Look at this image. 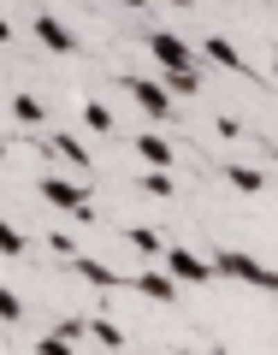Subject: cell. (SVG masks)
Returning a JSON list of instances; mask_svg holds the SVG:
<instances>
[{"label":"cell","instance_id":"6","mask_svg":"<svg viewBox=\"0 0 278 355\" xmlns=\"http://www.w3.org/2000/svg\"><path fill=\"white\" fill-rule=\"evenodd\" d=\"M36 42H42L48 53H77V36H71L53 12H36Z\"/></svg>","mask_w":278,"mask_h":355},{"label":"cell","instance_id":"15","mask_svg":"<svg viewBox=\"0 0 278 355\" xmlns=\"http://www.w3.org/2000/svg\"><path fill=\"white\" fill-rule=\"evenodd\" d=\"M125 243H130V249H142V254H166V243H160V231H154V225H130Z\"/></svg>","mask_w":278,"mask_h":355},{"label":"cell","instance_id":"4","mask_svg":"<svg viewBox=\"0 0 278 355\" xmlns=\"http://www.w3.org/2000/svg\"><path fill=\"white\" fill-rule=\"evenodd\" d=\"M148 53L160 60V71H184V65H196V53L184 48L172 30H154V36H148Z\"/></svg>","mask_w":278,"mask_h":355},{"label":"cell","instance_id":"2","mask_svg":"<svg viewBox=\"0 0 278 355\" xmlns=\"http://www.w3.org/2000/svg\"><path fill=\"white\" fill-rule=\"evenodd\" d=\"M214 272H219V279H237V284H254V291L272 284V272H266L254 254H243V249H219L214 254Z\"/></svg>","mask_w":278,"mask_h":355},{"label":"cell","instance_id":"17","mask_svg":"<svg viewBox=\"0 0 278 355\" xmlns=\"http://www.w3.org/2000/svg\"><path fill=\"white\" fill-rule=\"evenodd\" d=\"M89 338L101 343V349H125V331H119L113 320H89Z\"/></svg>","mask_w":278,"mask_h":355},{"label":"cell","instance_id":"22","mask_svg":"<svg viewBox=\"0 0 278 355\" xmlns=\"http://www.w3.org/2000/svg\"><path fill=\"white\" fill-rule=\"evenodd\" d=\"M42 237H48V249L60 254V261H71V254H77V237H65V231H42Z\"/></svg>","mask_w":278,"mask_h":355},{"label":"cell","instance_id":"19","mask_svg":"<svg viewBox=\"0 0 278 355\" xmlns=\"http://www.w3.org/2000/svg\"><path fill=\"white\" fill-rule=\"evenodd\" d=\"M0 254H6V261L24 254V231H18V225H0Z\"/></svg>","mask_w":278,"mask_h":355},{"label":"cell","instance_id":"23","mask_svg":"<svg viewBox=\"0 0 278 355\" xmlns=\"http://www.w3.org/2000/svg\"><path fill=\"white\" fill-rule=\"evenodd\" d=\"M53 331H65V338L77 343V338H89V320H60V326H53Z\"/></svg>","mask_w":278,"mask_h":355},{"label":"cell","instance_id":"27","mask_svg":"<svg viewBox=\"0 0 278 355\" xmlns=\"http://www.w3.org/2000/svg\"><path fill=\"white\" fill-rule=\"evenodd\" d=\"M125 6H148V0H125Z\"/></svg>","mask_w":278,"mask_h":355},{"label":"cell","instance_id":"12","mask_svg":"<svg viewBox=\"0 0 278 355\" xmlns=\"http://www.w3.org/2000/svg\"><path fill=\"white\" fill-rule=\"evenodd\" d=\"M225 184H231L237 196H261V190H266V178L254 172V166H225Z\"/></svg>","mask_w":278,"mask_h":355},{"label":"cell","instance_id":"26","mask_svg":"<svg viewBox=\"0 0 278 355\" xmlns=\"http://www.w3.org/2000/svg\"><path fill=\"white\" fill-rule=\"evenodd\" d=\"M202 355H231V349H202Z\"/></svg>","mask_w":278,"mask_h":355},{"label":"cell","instance_id":"11","mask_svg":"<svg viewBox=\"0 0 278 355\" xmlns=\"http://www.w3.org/2000/svg\"><path fill=\"white\" fill-rule=\"evenodd\" d=\"M137 190L166 202V196H172V166H142V172H137Z\"/></svg>","mask_w":278,"mask_h":355},{"label":"cell","instance_id":"10","mask_svg":"<svg viewBox=\"0 0 278 355\" xmlns=\"http://www.w3.org/2000/svg\"><path fill=\"white\" fill-rule=\"evenodd\" d=\"M202 53H207V60H214V65H225L231 77H243V71H249V65H243V53L231 48L225 36H207V42H202Z\"/></svg>","mask_w":278,"mask_h":355},{"label":"cell","instance_id":"29","mask_svg":"<svg viewBox=\"0 0 278 355\" xmlns=\"http://www.w3.org/2000/svg\"><path fill=\"white\" fill-rule=\"evenodd\" d=\"M272 154H278V142H272Z\"/></svg>","mask_w":278,"mask_h":355},{"label":"cell","instance_id":"28","mask_svg":"<svg viewBox=\"0 0 278 355\" xmlns=\"http://www.w3.org/2000/svg\"><path fill=\"white\" fill-rule=\"evenodd\" d=\"M272 77H278V60H272Z\"/></svg>","mask_w":278,"mask_h":355},{"label":"cell","instance_id":"16","mask_svg":"<svg viewBox=\"0 0 278 355\" xmlns=\"http://www.w3.org/2000/svg\"><path fill=\"white\" fill-rule=\"evenodd\" d=\"M12 119H18V125H42V119H48V107H42L36 95H12Z\"/></svg>","mask_w":278,"mask_h":355},{"label":"cell","instance_id":"25","mask_svg":"<svg viewBox=\"0 0 278 355\" xmlns=\"http://www.w3.org/2000/svg\"><path fill=\"white\" fill-rule=\"evenodd\" d=\"M266 291H272V296H278V272H272V284H266Z\"/></svg>","mask_w":278,"mask_h":355},{"label":"cell","instance_id":"3","mask_svg":"<svg viewBox=\"0 0 278 355\" xmlns=\"http://www.w3.org/2000/svg\"><path fill=\"white\" fill-rule=\"evenodd\" d=\"M125 89L137 95V107H142L148 119H172V113H177L172 89H166V83H154V77H125Z\"/></svg>","mask_w":278,"mask_h":355},{"label":"cell","instance_id":"8","mask_svg":"<svg viewBox=\"0 0 278 355\" xmlns=\"http://www.w3.org/2000/svg\"><path fill=\"white\" fill-rule=\"evenodd\" d=\"M130 284H137L148 302H177V272H172V266H166V272H137Z\"/></svg>","mask_w":278,"mask_h":355},{"label":"cell","instance_id":"9","mask_svg":"<svg viewBox=\"0 0 278 355\" xmlns=\"http://www.w3.org/2000/svg\"><path fill=\"white\" fill-rule=\"evenodd\" d=\"M137 154H142V166H172V160H177L172 142H166L160 130H142V137H137Z\"/></svg>","mask_w":278,"mask_h":355},{"label":"cell","instance_id":"5","mask_svg":"<svg viewBox=\"0 0 278 355\" xmlns=\"http://www.w3.org/2000/svg\"><path fill=\"white\" fill-rule=\"evenodd\" d=\"M166 266L177 272V284H214V261H202L190 249H166Z\"/></svg>","mask_w":278,"mask_h":355},{"label":"cell","instance_id":"1","mask_svg":"<svg viewBox=\"0 0 278 355\" xmlns=\"http://www.w3.org/2000/svg\"><path fill=\"white\" fill-rule=\"evenodd\" d=\"M42 202L48 207H60V214H71V219H83V225H95V202H89L83 190H77L71 178H60V172H42Z\"/></svg>","mask_w":278,"mask_h":355},{"label":"cell","instance_id":"14","mask_svg":"<svg viewBox=\"0 0 278 355\" xmlns=\"http://www.w3.org/2000/svg\"><path fill=\"white\" fill-rule=\"evenodd\" d=\"M160 83L172 89V95H202V71H196V65H184V71H160Z\"/></svg>","mask_w":278,"mask_h":355},{"label":"cell","instance_id":"18","mask_svg":"<svg viewBox=\"0 0 278 355\" xmlns=\"http://www.w3.org/2000/svg\"><path fill=\"white\" fill-rule=\"evenodd\" d=\"M36 355H77V343L65 338V331H42V338H36Z\"/></svg>","mask_w":278,"mask_h":355},{"label":"cell","instance_id":"20","mask_svg":"<svg viewBox=\"0 0 278 355\" xmlns=\"http://www.w3.org/2000/svg\"><path fill=\"white\" fill-rule=\"evenodd\" d=\"M83 125L89 130H113V113H107L101 101H83Z\"/></svg>","mask_w":278,"mask_h":355},{"label":"cell","instance_id":"13","mask_svg":"<svg viewBox=\"0 0 278 355\" xmlns=\"http://www.w3.org/2000/svg\"><path fill=\"white\" fill-rule=\"evenodd\" d=\"M48 148L60 154L65 166H77V172H89V148H83V142H77V137H48Z\"/></svg>","mask_w":278,"mask_h":355},{"label":"cell","instance_id":"7","mask_svg":"<svg viewBox=\"0 0 278 355\" xmlns=\"http://www.w3.org/2000/svg\"><path fill=\"white\" fill-rule=\"evenodd\" d=\"M71 272H77L83 284H95V291H113V284H125V279L113 272V266H107V261H95V254H71Z\"/></svg>","mask_w":278,"mask_h":355},{"label":"cell","instance_id":"24","mask_svg":"<svg viewBox=\"0 0 278 355\" xmlns=\"http://www.w3.org/2000/svg\"><path fill=\"white\" fill-rule=\"evenodd\" d=\"M214 125H219V137H231V142H237V137H243V125H237V119H231V113H219V119H214Z\"/></svg>","mask_w":278,"mask_h":355},{"label":"cell","instance_id":"21","mask_svg":"<svg viewBox=\"0 0 278 355\" xmlns=\"http://www.w3.org/2000/svg\"><path fill=\"white\" fill-rule=\"evenodd\" d=\"M0 320H6V326H18V320H24V302H18V291H0Z\"/></svg>","mask_w":278,"mask_h":355}]
</instances>
